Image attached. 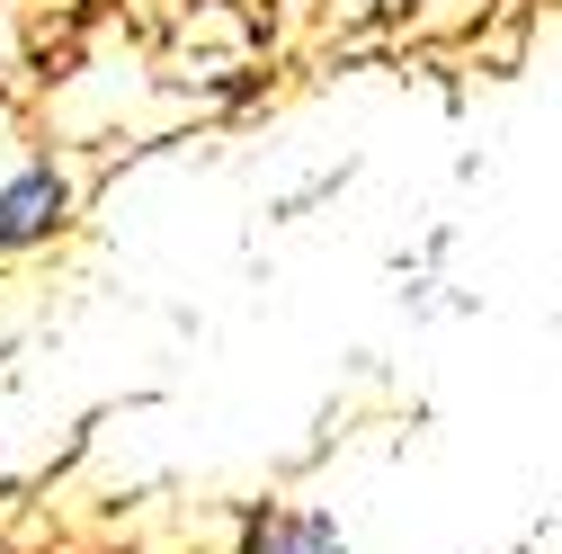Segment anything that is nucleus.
<instances>
[{
  "label": "nucleus",
  "mask_w": 562,
  "mask_h": 554,
  "mask_svg": "<svg viewBox=\"0 0 562 554\" xmlns=\"http://www.w3.org/2000/svg\"><path fill=\"white\" fill-rule=\"evenodd\" d=\"M63 215H72V179L54 162H27L19 179H0V251H27L45 233H63Z\"/></svg>",
  "instance_id": "obj_1"
},
{
  "label": "nucleus",
  "mask_w": 562,
  "mask_h": 554,
  "mask_svg": "<svg viewBox=\"0 0 562 554\" xmlns=\"http://www.w3.org/2000/svg\"><path fill=\"white\" fill-rule=\"evenodd\" d=\"M241 554H358V545L339 536V519H330V510L268 501V510H250V528H241Z\"/></svg>",
  "instance_id": "obj_2"
}]
</instances>
